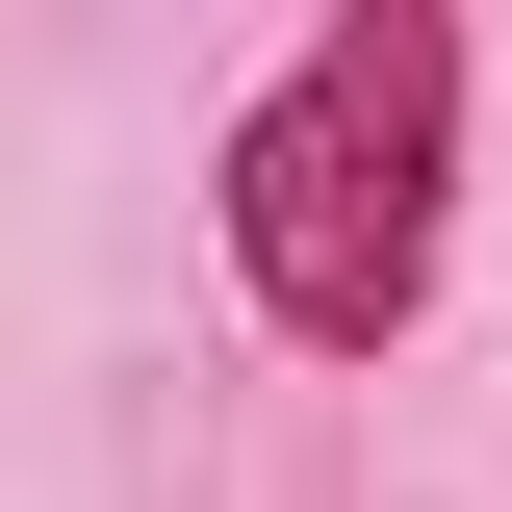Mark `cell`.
Returning <instances> with one entry per match:
<instances>
[{"instance_id": "cell-1", "label": "cell", "mask_w": 512, "mask_h": 512, "mask_svg": "<svg viewBox=\"0 0 512 512\" xmlns=\"http://www.w3.org/2000/svg\"><path fill=\"white\" fill-rule=\"evenodd\" d=\"M461 154H487V26L461 0H308V52L205 128V231L282 359H410L461 282Z\"/></svg>"}]
</instances>
